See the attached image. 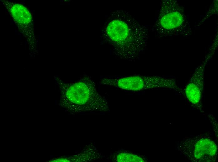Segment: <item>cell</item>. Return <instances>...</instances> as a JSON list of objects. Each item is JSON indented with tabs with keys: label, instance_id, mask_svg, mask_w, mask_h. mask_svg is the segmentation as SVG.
I'll return each instance as SVG.
<instances>
[{
	"label": "cell",
	"instance_id": "obj_8",
	"mask_svg": "<svg viewBox=\"0 0 218 162\" xmlns=\"http://www.w3.org/2000/svg\"><path fill=\"white\" fill-rule=\"evenodd\" d=\"M146 158L134 154L121 151L115 153L112 157L117 162H145L147 161Z\"/></svg>",
	"mask_w": 218,
	"mask_h": 162
},
{
	"label": "cell",
	"instance_id": "obj_1",
	"mask_svg": "<svg viewBox=\"0 0 218 162\" xmlns=\"http://www.w3.org/2000/svg\"><path fill=\"white\" fill-rule=\"evenodd\" d=\"M104 39L120 58L135 61L146 49L148 29L125 10L114 12L103 31Z\"/></svg>",
	"mask_w": 218,
	"mask_h": 162
},
{
	"label": "cell",
	"instance_id": "obj_4",
	"mask_svg": "<svg viewBox=\"0 0 218 162\" xmlns=\"http://www.w3.org/2000/svg\"><path fill=\"white\" fill-rule=\"evenodd\" d=\"M214 136L210 130H207L204 133L183 138L177 143L178 150L191 162L216 161L217 145Z\"/></svg>",
	"mask_w": 218,
	"mask_h": 162
},
{
	"label": "cell",
	"instance_id": "obj_5",
	"mask_svg": "<svg viewBox=\"0 0 218 162\" xmlns=\"http://www.w3.org/2000/svg\"><path fill=\"white\" fill-rule=\"evenodd\" d=\"M106 84L124 89L139 90L161 88L174 89L176 83L174 78L159 76H136L118 79L107 78Z\"/></svg>",
	"mask_w": 218,
	"mask_h": 162
},
{
	"label": "cell",
	"instance_id": "obj_6",
	"mask_svg": "<svg viewBox=\"0 0 218 162\" xmlns=\"http://www.w3.org/2000/svg\"><path fill=\"white\" fill-rule=\"evenodd\" d=\"M204 63L195 70L185 90V95L191 103L200 112H204L202 103L204 81Z\"/></svg>",
	"mask_w": 218,
	"mask_h": 162
},
{
	"label": "cell",
	"instance_id": "obj_2",
	"mask_svg": "<svg viewBox=\"0 0 218 162\" xmlns=\"http://www.w3.org/2000/svg\"><path fill=\"white\" fill-rule=\"evenodd\" d=\"M91 77L85 74L72 82L62 83L64 106L75 114L89 111H109L107 100L101 95Z\"/></svg>",
	"mask_w": 218,
	"mask_h": 162
},
{
	"label": "cell",
	"instance_id": "obj_3",
	"mask_svg": "<svg viewBox=\"0 0 218 162\" xmlns=\"http://www.w3.org/2000/svg\"><path fill=\"white\" fill-rule=\"evenodd\" d=\"M152 29L159 38L180 35L187 36L191 34L184 9L174 0L162 2Z\"/></svg>",
	"mask_w": 218,
	"mask_h": 162
},
{
	"label": "cell",
	"instance_id": "obj_7",
	"mask_svg": "<svg viewBox=\"0 0 218 162\" xmlns=\"http://www.w3.org/2000/svg\"><path fill=\"white\" fill-rule=\"evenodd\" d=\"M101 156L94 144L92 143L86 145L79 152L67 157L57 158L51 162H88L95 160Z\"/></svg>",
	"mask_w": 218,
	"mask_h": 162
},
{
	"label": "cell",
	"instance_id": "obj_9",
	"mask_svg": "<svg viewBox=\"0 0 218 162\" xmlns=\"http://www.w3.org/2000/svg\"><path fill=\"white\" fill-rule=\"evenodd\" d=\"M211 118H210L209 117L210 119V121H211V123L212 124V126L213 127V129H214V133L215 132V136L216 139H217L218 137V125H217V122L216 121V119H215L214 117H213L212 115H208Z\"/></svg>",
	"mask_w": 218,
	"mask_h": 162
}]
</instances>
